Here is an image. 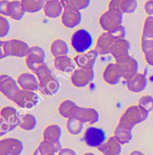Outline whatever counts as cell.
<instances>
[{
	"instance_id": "cell-28",
	"label": "cell",
	"mask_w": 153,
	"mask_h": 155,
	"mask_svg": "<svg viewBox=\"0 0 153 155\" xmlns=\"http://www.w3.org/2000/svg\"><path fill=\"white\" fill-rule=\"evenodd\" d=\"M121 75L116 64H110L105 68L103 73V79L106 83L111 85H115L120 82Z\"/></svg>"
},
{
	"instance_id": "cell-44",
	"label": "cell",
	"mask_w": 153,
	"mask_h": 155,
	"mask_svg": "<svg viewBox=\"0 0 153 155\" xmlns=\"http://www.w3.org/2000/svg\"><path fill=\"white\" fill-rule=\"evenodd\" d=\"M46 1H49V0H46Z\"/></svg>"
},
{
	"instance_id": "cell-39",
	"label": "cell",
	"mask_w": 153,
	"mask_h": 155,
	"mask_svg": "<svg viewBox=\"0 0 153 155\" xmlns=\"http://www.w3.org/2000/svg\"><path fill=\"white\" fill-rule=\"evenodd\" d=\"M10 30V24L5 17H0V38H5L8 34Z\"/></svg>"
},
{
	"instance_id": "cell-3",
	"label": "cell",
	"mask_w": 153,
	"mask_h": 155,
	"mask_svg": "<svg viewBox=\"0 0 153 155\" xmlns=\"http://www.w3.org/2000/svg\"><path fill=\"white\" fill-rule=\"evenodd\" d=\"M30 48L31 47H29V46L26 43L22 40H17V39L5 40V41L1 40L0 58L3 59L9 56L17 58L26 57Z\"/></svg>"
},
{
	"instance_id": "cell-36",
	"label": "cell",
	"mask_w": 153,
	"mask_h": 155,
	"mask_svg": "<svg viewBox=\"0 0 153 155\" xmlns=\"http://www.w3.org/2000/svg\"><path fill=\"white\" fill-rule=\"evenodd\" d=\"M84 123L74 118H70L67 120V127L69 133L72 135H78L83 130Z\"/></svg>"
},
{
	"instance_id": "cell-12",
	"label": "cell",
	"mask_w": 153,
	"mask_h": 155,
	"mask_svg": "<svg viewBox=\"0 0 153 155\" xmlns=\"http://www.w3.org/2000/svg\"><path fill=\"white\" fill-rule=\"evenodd\" d=\"M44 50L38 46H32L30 48L28 54L25 57V63L29 69L35 72L38 67L44 64L45 61Z\"/></svg>"
},
{
	"instance_id": "cell-33",
	"label": "cell",
	"mask_w": 153,
	"mask_h": 155,
	"mask_svg": "<svg viewBox=\"0 0 153 155\" xmlns=\"http://www.w3.org/2000/svg\"><path fill=\"white\" fill-rule=\"evenodd\" d=\"M37 125V119L32 114H26L20 116L19 127L25 130H32Z\"/></svg>"
},
{
	"instance_id": "cell-13",
	"label": "cell",
	"mask_w": 153,
	"mask_h": 155,
	"mask_svg": "<svg viewBox=\"0 0 153 155\" xmlns=\"http://www.w3.org/2000/svg\"><path fill=\"white\" fill-rule=\"evenodd\" d=\"M105 133L102 128L90 127L85 131L84 141L87 145L91 148H98L105 141Z\"/></svg>"
},
{
	"instance_id": "cell-15",
	"label": "cell",
	"mask_w": 153,
	"mask_h": 155,
	"mask_svg": "<svg viewBox=\"0 0 153 155\" xmlns=\"http://www.w3.org/2000/svg\"><path fill=\"white\" fill-rule=\"evenodd\" d=\"M18 85L17 81L9 75H2L0 76V91L11 101L16 93L21 90Z\"/></svg>"
},
{
	"instance_id": "cell-9",
	"label": "cell",
	"mask_w": 153,
	"mask_h": 155,
	"mask_svg": "<svg viewBox=\"0 0 153 155\" xmlns=\"http://www.w3.org/2000/svg\"><path fill=\"white\" fill-rule=\"evenodd\" d=\"M122 14L114 9H108L100 17L99 24L105 31H111L122 25Z\"/></svg>"
},
{
	"instance_id": "cell-20",
	"label": "cell",
	"mask_w": 153,
	"mask_h": 155,
	"mask_svg": "<svg viewBox=\"0 0 153 155\" xmlns=\"http://www.w3.org/2000/svg\"><path fill=\"white\" fill-rule=\"evenodd\" d=\"M61 20L64 26L69 28H73L81 23V14L80 11L64 9L61 16Z\"/></svg>"
},
{
	"instance_id": "cell-37",
	"label": "cell",
	"mask_w": 153,
	"mask_h": 155,
	"mask_svg": "<svg viewBox=\"0 0 153 155\" xmlns=\"http://www.w3.org/2000/svg\"><path fill=\"white\" fill-rule=\"evenodd\" d=\"M142 40H153V17L149 16L146 19L143 25Z\"/></svg>"
},
{
	"instance_id": "cell-26",
	"label": "cell",
	"mask_w": 153,
	"mask_h": 155,
	"mask_svg": "<svg viewBox=\"0 0 153 155\" xmlns=\"http://www.w3.org/2000/svg\"><path fill=\"white\" fill-rule=\"evenodd\" d=\"M75 61L67 55L59 56L55 58L54 64L56 69L66 73H71L75 70Z\"/></svg>"
},
{
	"instance_id": "cell-25",
	"label": "cell",
	"mask_w": 153,
	"mask_h": 155,
	"mask_svg": "<svg viewBox=\"0 0 153 155\" xmlns=\"http://www.w3.org/2000/svg\"><path fill=\"white\" fill-rule=\"evenodd\" d=\"M97 149L105 155H120L122 151V145L115 137H111L107 142L98 147Z\"/></svg>"
},
{
	"instance_id": "cell-21",
	"label": "cell",
	"mask_w": 153,
	"mask_h": 155,
	"mask_svg": "<svg viewBox=\"0 0 153 155\" xmlns=\"http://www.w3.org/2000/svg\"><path fill=\"white\" fill-rule=\"evenodd\" d=\"M128 90L132 93H141L147 86V78L145 74L138 73L132 78L126 81Z\"/></svg>"
},
{
	"instance_id": "cell-35",
	"label": "cell",
	"mask_w": 153,
	"mask_h": 155,
	"mask_svg": "<svg viewBox=\"0 0 153 155\" xmlns=\"http://www.w3.org/2000/svg\"><path fill=\"white\" fill-rule=\"evenodd\" d=\"M75 105H76V104L71 101V100H65L59 106V114L63 117L70 119V118H71L72 110H73L74 107Z\"/></svg>"
},
{
	"instance_id": "cell-2",
	"label": "cell",
	"mask_w": 153,
	"mask_h": 155,
	"mask_svg": "<svg viewBox=\"0 0 153 155\" xmlns=\"http://www.w3.org/2000/svg\"><path fill=\"white\" fill-rule=\"evenodd\" d=\"M126 31L125 27L120 25L111 31L102 33L98 38L95 49L99 55H105L110 54L111 48L117 40L125 39Z\"/></svg>"
},
{
	"instance_id": "cell-4",
	"label": "cell",
	"mask_w": 153,
	"mask_h": 155,
	"mask_svg": "<svg viewBox=\"0 0 153 155\" xmlns=\"http://www.w3.org/2000/svg\"><path fill=\"white\" fill-rule=\"evenodd\" d=\"M20 118L17 110L13 107H5L1 110L0 137L15 129L20 124Z\"/></svg>"
},
{
	"instance_id": "cell-43",
	"label": "cell",
	"mask_w": 153,
	"mask_h": 155,
	"mask_svg": "<svg viewBox=\"0 0 153 155\" xmlns=\"http://www.w3.org/2000/svg\"><path fill=\"white\" fill-rule=\"evenodd\" d=\"M84 155H96L95 154H93V153H91V152H88V153H86V154H85Z\"/></svg>"
},
{
	"instance_id": "cell-18",
	"label": "cell",
	"mask_w": 153,
	"mask_h": 155,
	"mask_svg": "<svg viewBox=\"0 0 153 155\" xmlns=\"http://www.w3.org/2000/svg\"><path fill=\"white\" fill-rule=\"evenodd\" d=\"M17 83L22 90L35 92L39 90V80L33 74L25 72L17 78Z\"/></svg>"
},
{
	"instance_id": "cell-42",
	"label": "cell",
	"mask_w": 153,
	"mask_h": 155,
	"mask_svg": "<svg viewBox=\"0 0 153 155\" xmlns=\"http://www.w3.org/2000/svg\"><path fill=\"white\" fill-rule=\"evenodd\" d=\"M130 155H144L142 152L139 151H134L130 154Z\"/></svg>"
},
{
	"instance_id": "cell-17",
	"label": "cell",
	"mask_w": 153,
	"mask_h": 155,
	"mask_svg": "<svg viewBox=\"0 0 153 155\" xmlns=\"http://www.w3.org/2000/svg\"><path fill=\"white\" fill-rule=\"evenodd\" d=\"M98 52L96 49L91 50L87 53L78 54L74 58V61L81 69H93L97 59Z\"/></svg>"
},
{
	"instance_id": "cell-5",
	"label": "cell",
	"mask_w": 153,
	"mask_h": 155,
	"mask_svg": "<svg viewBox=\"0 0 153 155\" xmlns=\"http://www.w3.org/2000/svg\"><path fill=\"white\" fill-rule=\"evenodd\" d=\"M149 116V112L140 105L131 106L125 110L120 119L119 123L133 127L138 124L146 120Z\"/></svg>"
},
{
	"instance_id": "cell-23",
	"label": "cell",
	"mask_w": 153,
	"mask_h": 155,
	"mask_svg": "<svg viewBox=\"0 0 153 155\" xmlns=\"http://www.w3.org/2000/svg\"><path fill=\"white\" fill-rule=\"evenodd\" d=\"M130 46H131V44L128 40L125 39L117 40L111 48L110 54L115 58V60L128 56L129 55L128 52H129Z\"/></svg>"
},
{
	"instance_id": "cell-27",
	"label": "cell",
	"mask_w": 153,
	"mask_h": 155,
	"mask_svg": "<svg viewBox=\"0 0 153 155\" xmlns=\"http://www.w3.org/2000/svg\"><path fill=\"white\" fill-rule=\"evenodd\" d=\"M132 128L119 123L114 130V137L121 145L128 144L132 139Z\"/></svg>"
},
{
	"instance_id": "cell-11",
	"label": "cell",
	"mask_w": 153,
	"mask_h": 155,
	"mask_svg": "<svg viewBox=\"0 0 153 155\" xmlns=\"http://www.w3.org/2000/svg\"><path fill=\"white\" fill-rule=\"evenodd\" d=\"M99 117V114L93 108L81 107L77 105L74 107L71 116V118L76 119L82 123H88L90 125L97 122Z\"/></svg>"
},
{
	"instance_id": "cell-1",
	"label": "cell",
	"mask_w": 153,
	"mask_h": 155,
	"mask_svg": "<svg viewBox=\"0 0 153 155\" xmlns=\"http://www.w3.org/2000/svg\"><path fill=\"white\" fill-rule=\"evenodd\" d=\"M35 74L39 80V90L42 94L46 96L55 95L59 90L60 84L46 63L38 67Z\"/></svg>"
},
{
	"instance_id": "cell-7",
	"label": "cell",
	"mask_w": 153,
	"mask_h": 155,
	"mask_svg": "<svg viewBox=\"0 0 153 155\" xmlns=\"http://www.w3.org/2000/svg\"><path fill=\"white\" fill-rule=\"evenodd\" d=\"M0 14L2 16L10 17L14 20H20L24 17L25 11L22 8L21 1L14 0H1L0 2Z\"/></svg>"
},
{
	"instance_id": "cell-31",
	"label": "cell",
	"mask_w": 153,
	"mask_h": 155,
	"mask_svg": "<svg viewBox=\"0 0 153 155\" xmlns=\"http://www.w3.org/2000/svg\"><path fill=\"white\" fill-rule=\"evenodd\" d=\"M69 48L67 43L61 39L54 40L51 45V53L55 58L67 55Z\"/></svg>"
},
{
	"instance_id": "cell-40",
	"label": "cell",
	"mask_w": 153,
	"mask_h": 155,
	"mask_svg": "<svg viewBox=\"0 0 153 155\" xmlns=\"http://www.w3.org/2000/svg\"><path fill=\"white\" fill-rule=\"evenodd\" d=\"M144 9L149 16L153 15V0H149L144 5Z\"/></svg>"
},
{
	"instance_id": "cell-34",
	"label": "cell",
	"mask_w": 153,
	"mask_h": 155,
	"mask_svg": "<svg viewBox=\"0 0 153 155\" xmlns=\"http://www.w3.org/2000/svg\"><path fill=\"white\" fill-rule=\"evenodd\" d=\"M141 48L145 54L146 62L148 63V64L153 67V40H142Z\"/></svg>"
},
{
	"instance_id": "cell-10",
	"label": "cell",
	"mask_w": 153,
	"mask_h": 155,
	"mask_svg": "<svg viewBox=\"0 0 153 155\" xmlns=\"http://www.w3.org/2000/svg\"><path fill=\"white\" fill-rule=\"evenodd\" d=\"M39 99V96L35 92L21 89L14 96L12 101L22 108L32 109L38 104Z\"/></svg>"
},
{
	"instance_id": "cell-8",
	"label": "cell",
	"mask_w": 153,
	"mask_h": 155,
	"mask_svg": "<svg viewBox=\"0 0 153 155\" xmlns=\"http://www.w3.org/2000/svg\"><path fill=\"white\" fill-rule=\"evenodd\" d=\"M71 44L76 52L84 53L91 47L93 44V38L88 31L79 29L72 35Z\"/></svg>"
},
{
	"instance_id": "cell-16",
	"label": "cell",
	"mask_w": 153,
	"mask_h": 155,
	"mask_svg": "<svg viewBox=\"0 0 153 155\" xmlns=\"http://www.w3.org/2000/svg\"><path fill=\"white\" fill-rule=\"evenodd\" d=\"M94 78V71L93 69H75L71 76L72 84L76 87H85Z\"/></svg>"
},
{
	"instance_id": "cell-24",
	"label": "cell",
	"mask_w": 153,
	"mask_h": 155,
	"mask_svg": "<svg viewBox=\"0 0 153 155\" xmlns=\"http://www.w3.org/2000/svg\"><path fill=\"white\" fill-rule=\"evenodd\" d=\"M64 10V8L60 0L46 1L44 7H43L45 15L52 19H55L60 16H62Z\"/></svg>"
},
{
	"instance_id": "cell-41",
	"label": "cell",
	"mask_w": 153,
	"mask_h": 155,
	"mask_svg": "<svg viewBox=\"0 0 153 155\" xmlns=\"http://www.w3.org/2000/svg\"><path fill=\"white\" fill-rule=\"evenodd\" d=\"M58 155H76L75 151L70 148H62L60 152L58 153Z\"/></svg>"
},
{
	"instance_id": "cell-6",
	"label": "cell",
	"mask_w": 153,
	"mask_h": 155,
	"mask_svg": "<svg viewBox=\"0 0 153 155\" xmlns=\"http://www.w3.org/2000/svg\"><path fill=\"white\" fill-rule=\"evenodd\" d=\"M116 65L122 78L128 81L138 73V63L135 58L128 55L116 60Z\"/></svg>"
},
{
	"instance_id": "cell-38",
	"label": "cell",
	"mask_w": 153,
	"mask_h": 155,
	"mask_svg": "<svg viewBox=\"0 0 153 155\" xmlns=\"http://www.w3.org/2000/svg\"><path fill=\"white\" fill-rule=\"evenodd\" d=\"M138 105L142 107L148 112H150L151 110H153V98L150 96H142L140 98Z\"/></svg>"
},
{
	"instance_id": "cell-32",
	"label": "cell",
	"mask_w": 153,
	"mask_h": 155,
	"mask_svg": "<svg viewBox=\"0 0 153 155\" xmlns=\"http://www.w3.org/2000/svg\"><path fill=\"white\" fill-rule=\"evenodd\" d=\"M64 9L81 11L90 5L91 0H60Z\"/></svg>"
},
{
	"instance_id": "cell-30",
	"label": "cell",
	"mask_w": 153,
	"mask_h": 155,
	"mask_svg": "<svg viewBox=\"0 0 153 155\" xmlns=\"http://www.w3.org/2000/svg\"><path fill=\"white\" fill-rule=\"evenodd\" d=\"M61 136V129L58 125H52L48 126L43 131V140L52 143L60 142Z\"/></svg>"
},
{
	"instance_id": "cell-29",
	"label": "cell",
	"mask_w": 153,
	"mask_h": 155,
	"mask_svg": "<svg viewBox=\"0 0 153 155\" xmlns=\"http://www.w3.org/2000/svg\"><path fill=\"white\" fill-rule=\"evenodd\" d=\"M46 0H21L22 8L27 13L34 14L43 9Z\"/></svg>"
},
{
	"instance_id": "cell-22",
	"label": "cell",
	"mask_w": 153,
	"mask_h": 155,
	"mask_svg": "<svg viewBox=\"0 0 153 155\" xmlns=\"http://www.w3.org/2000/svg\"><path fill=\"white\" fill-rule=\"evenodd\" d=\"M62 147L60 142L55 143L43 140L35 150L33 155H55V153H59Z\"/></svg>"
},
{
	"instance_id": "cell-14",
	"label": "cell",
	"mask_w": 153,
	"mask_h": 155,
	"mask_svg": "<svg viewBox=\"0 0 153 155\" xmlns=\"http://www.w3.org/2000/svg\"><path fill=\"white\" fill-rule=\"evenodd\" d=\"M23 148L20 140L15 138H5L0 141V155H20Z\"/></svg>"
},
{
	"instance_id": "cell-19",
	"label": "cell",
	"mask_w": 153,
	"mask_h": 155,
	"mask_svg": "<svg viewBox=\"0 0 153 155\" xmlns=\"http://www.w3.org/2000/svg\"><path fill=\"white\" fill-rule=\"evenodd\" d=\"M138 2L136 0H111L108 9H114L122 14H131L136 11Z\"/></svg>"
}]
</instances>
